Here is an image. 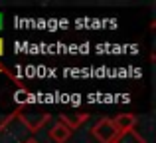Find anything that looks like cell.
Listing matches in <instances>:
<instances>
[{"mask_svg":"<svg viewBox=\"0 0 156 143\" xmlns=\"http://www.w3.org/2000/svg\"><path fill=\"white\" fill-rule=\"evenodd\" d=\"M91 135H93V139H97L99 143H115V139L119 137V131L113 125V119L103 117V119H99L95 123V127L91 129Z\"/></svg>","mask_w":156,"mask_h":143,"instance_id":"1","label":"cell"},{"mask_svg":"<svg viewBox=\"0 0 156 143\" xmlns=\"http://www.w3.org/2000/svg\"><path fill=\"white\" fill-rule=\"evenodd\" d=\"M20 121L24 123V127L30 129V131H40L44 125L50 121V113H36V111H30L28 113H20Z\"/></svg>","mask_w":156,"mask_h":143,"instance_id":"2","label":"cell"},{"mask_svg":"<svg viewBox=\"0 0 156 143\" xmlns=\"http://www.w3.org/2000/svg\"><path fill=\"white\" fill-rule=\"evenodd\" d=\"M134 123H136V115H134V113H119V115L113 119V125L117 127L119 133L134 129Z\"/></svg>","mask_w":156,"mask_h":143,"instance_id":"3","label":"cell"},{"mask_svg":"<svg viewBox=\"0 0 156 143\" xmlns=\"http://www.w3.org/2000/svg\"><path fill=\"white\" fill-rule=\"evenodd\" d=\"M50 137H51L53 143H65V141H69V137H71V129L65 127L61 121H57L55 125H51Z\"/></svg>","mask_w":156,"mask_h":143,"instance_id":"4","label":"cell"},{"mask_svg":"<svg viewBox=\"0 0 156 143\" xmlns=\"http://www.w3.org/2000/svg\"><path fill=\"white\" fill-rule=\"evenodd\" d=\"M89 119V113H75V115H67V113H61L59 115V121L65 125V127H69L73 131V129L81 127V123L83 121Z\"/></svg>","mask_w":156,"mask_h":143,"instance_id":"5","label":"cell"},{"mask_svg":"<svg viewBox=\"0 0 156 143\" xmlns=\"http://www.w3.org/2000/svg\"><path fill=\"white\" fill-rule=\"evenodd\" d=\"M115 143H144L142 135H138L134 129H129V131L119 133V137L115 139Z\"/></svg>","mask_w":156,"mask_h":143,"instance_id":"6","label":"cell"},{"mask_svg":"<svg viewBox=\"0 0 156 143\" xmlns=\"http://www.w3.org/2000/svg\"><path fill=\"white\" fill-rule=\"evenodd\" d=\"M10 119H14V115H10V117H0V129H4V127H6Z\"/></svg>","mask_w":156,"mask_h":143,"instance_id":"7","label":"cell"},{"mask_svg":"<svg viewBox=\"0 0 156 143\" xmlns=\"http://www.w3.org/2000/svg\"><path fill=\"white\" fill-rule=\"evenodd\" d=\"M2 54H4V40L0 38V56H2Z\"/></svg>","mask_w":156,"mask_h":143,"instance_id":"8","label":"cell"},{"mask_svg":"<svg viewBox=\"0 0 156 143\" xmlns=\"http://www.w3.org/2000/svg\"><path fill=\"white\" fill-rule=\"evenodd\" d=\"M24 143H40V141H38V139H34V137H30V139H26Z\"/></svg>","mask_w":156,"mask_h":143,"instance_id":"9","label":"cell"},{"mask_svg":"<svg viewBox=\"0 0 156 143\" xmlns=\"http://www.w3.org/2000/svg\"><path fill=\"white\" fill-rule=\"evenodd\" d=\"M0 72H4V73H8V70H6V68H4V66H2V64H0Z\"/></svg>","mask_w":156,"mask_h":143,"instance_id":"10","label":"cell"},{"mask_svg":"<svg viewBox=\"0 0 156 143\" xmlns=\"http://www.w3.org/2000/svg\"><path fill=\"white\" fill-rule=\"evenodd\" d=\"M2 22H4V18H2V14H0V28H2Z\"/></svg>","mask_w":156,"mask_h":143,"instance_id":"11","label":"cell"}]
</instances>
